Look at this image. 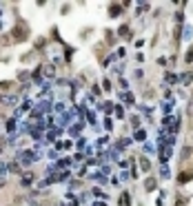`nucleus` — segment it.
I'll return each mask as SVG.
<instances>
[{"mask_svg":"<svg viewBox=\"0 0 193 206\" xmlns=\"http://www.w3.org/2000/svg\"><path fill=\"white\" fill-rule=\"evenodd\" d=\"M27 33H29V29H27L25 25H18V29L14 27V38H16V42H22V40L27 38Z\"/></svg>","mask_w":193,"mask_h":206,"instance_id":"nucleus-1","label":"nucleus"}]
</instances>
